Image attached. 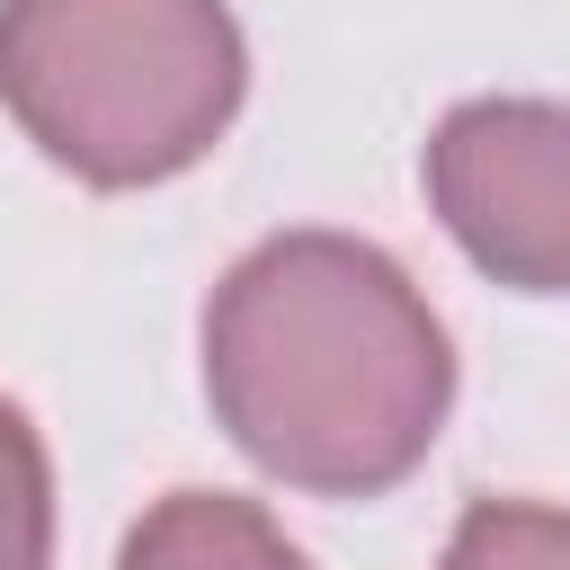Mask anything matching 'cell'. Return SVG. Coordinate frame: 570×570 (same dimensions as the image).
Segmentation results:
<instances>
[{
  "instance_id": "3957f363",
  "label": "cell",
  "mask_w": 570,
  "mask_h": 570,
  "mask_svg": "<svg viewBox=\"0 0 570 570\" xmlns=\"http://www.w3.org/2000/svg\"><path fill=\"white\" fill-rule=\"evenodd\" d=\"M454 570H570V525L534 508H481L454 543Z\"/></svg>"
},
{
  "instance_id": "277c9868",
  "label": "cell",
  "mask_w": 570,
  "mask_h": 570,
  "mask_svg": "<svg viewBox=\"0 0 570 570\" xmlns=\"http://www.w3.org/2000/svg\"><path fill=\"white\" fill-rule=\"evenodd\" d=\"M36 561H45V472L18 410H0V570H36Z\"/></svg>"
},
{
  "instance_id": "6da1fadb",
  "label": "cell",
  "mask_w": 570,
  "mask_h": 570,
  "mask_svg": "<svg viewBox=\"0 0 570 570\" xmlns=\"http://www.w3.org/2000/svg\"><path fill=\"white\" fill-rule=\"evenodd\" d=\"M223 321L267 330V338L214 330V383H223V410L240 419V445L267 454L276 472L365 490V481H392L436 428V401H445L436 338L347 365V347L419 321L383 258L338 249V240L267 249L258 267L232 276Z\"/></svg>"
},
{
  "instance_id": "7a4b0ae2",
  "label": "cell",
  "mask_w": 570,
  "mask_h": 570,
  "mask_svg": "<svg viewBox=\"0 0 570 570\" xmlns=\"http://www.w3.org/2000/svg\"><path fill=\"white\" fill-rule=\"evenodd\" d=\"M436 187L454 232L534 285H570V116L472 107L436 142Z\"/></svg>"
}]
</instances>
